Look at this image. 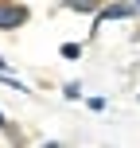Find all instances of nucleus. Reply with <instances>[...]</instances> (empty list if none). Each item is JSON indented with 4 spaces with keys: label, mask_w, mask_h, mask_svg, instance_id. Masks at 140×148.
<instances>
[{
    "label": "nucleus",
    "mask_w": 140,
    "mask_h": 148,
    "mask_svg": "<svg viewBox=\"0 0 140 148\" xmlns=\"http://www.w3.org/2000/svg\"><path fill=\"white\" fill-rule=\"evenodd\" d=\"M23 23H27V8L0 0V31H16V27H23Z\"/></svg>",
    "instance_id": "1"
},
{
    "label": "nucleus",
    "mask_w": 140,
    "mask_h": 148,
    "mask_svg": "<svg viewBox=\"0 0 140 148\" xmlns=\"http://www.w3.org/2000/svg\"><path fill=\"white\" fill-rule=\"evenodd\" d=\"M140 12V4H125V0H117V4H109V8H97V23H105V20H125V16H132Z\"/></svg>",
    "instance_id": "2"
},
{
    "label": "nucleus",
    "mask_w": 140,
    "mask_h": 148,
    "mask_svg": "<svg viewBox=\"0 0 140 148\" xmlns=\"http://www.w3.org/2000/svg\"><path fill=\"white\" fill-rule=\"evenodd\" d=\"M97 4H101V0H62V8H70V12H86V16H94Z\"/></svg>",
    "instance_id": "3"
},
{
    "label": "nucleus",
    "mask_w": 140,
    "mask_h": 148,
    "mask_svg": "<svg viewBox=\"0 0 140 148\" xmlns=\"http://www.w3.org/2000/svg\"><path fill=\"white\" fill-rule=\"evenodd\" d=\"M78 55H82L78 43H62V59H78Z\"/></svg>",
    "instance_id": "4"
},
{
    "label": "nucleus",
    "mask_w": 140,
    "mask_h": 148,
    "mask_svg": "<svg viewBox=\"0 0 140 148\" xmlns=\"http://www.w3.org/2000/svg\"><path fill=\"white\" fill-rule=\"evenodd\" d=\"M66 97H70V101H78V97H82V86H78V82H70V86H66Z\"/></svg>",
    "instance_id": "5"
},
{
    "label": "nucleus",
    "mask_w": 140,
    "mask_h": 148,
    "mask_svg": "<svg viewBox=\"0 0 140 148\" xmlns=\"http://www.w3.org/2000/svg\"><path fill=\"white\" fill-rule=\"evenodd\" d=\"M4 125H8V121H4V113H0V129H4Z\"/></svg>",
    "instance_id": "6"
},
{
    "label": "nucleus",
    "mask_w": 140,
    "mask_h": 148,
    "mask_svg": "<svg viewBox=\"0 0 140 148\" xmlns=\"http://www.w3.org/2000/svg\"><path fill=\"white\" fill-rule=\"evenodd\" d=\"M136 4H140V0H136Z\"/></svg>",
    "instance_id": "7"
}]
</instances>
